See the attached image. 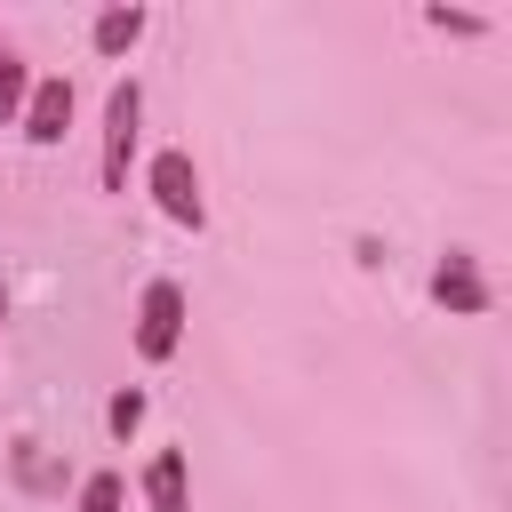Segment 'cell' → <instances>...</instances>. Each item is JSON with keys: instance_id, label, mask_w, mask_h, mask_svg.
Wrapping results in <instances>:
<instances>
[{"instance_id": "1", "label": "cell", "mask_w": 512, "mask_h": 512, "mask_svg": "<svg viewBox=\"0 0 512 512\" xmlns=\"http://www.w3.org/2000/svg\"><path fill=\"white\" fill-rule=\"evenodd\" d=\"M136 120H144V88H136V80H120V88L104 96V152H96V176H104V192H120V184H128Z\"/></svg>"}, {"instance_id": "2", "label": "cell", "mask_w": 512, "mask_h": 512, "mask_svg": "<svg viewBox=\"0 0 512 512\" xmlns=\"http://www.w3.org/2000/svg\"><path fill=\"white\" fill-rule=\"evenodd\" d=\"M176 344H184V288L176 280H144V296H136V352L168 360Z\"/></svg>"}, {"instance_id": "3", "label": "cell", "mask_w": 512, "mask_h": 512, "mask_svg": "<svg viewBox=\"0 0 512 512\" xmlns=\"http://www.w3.org/2000/svg\"><path fill=\"white\" fill-rule=\"evenodd\" d=\"M152 200H160V216H168V224H192V232L208 224V200H200V168H192L184 152H160V160H152Z\"/></svg>"}, {"instance_id": "4", "label": "cell", "mask_w": 512, "mask_h": 512, "mask_svg": "<svg viewBox=\"0 0 512 512\" xmlns=\"http://www.w3.org/2000/svg\"><path fill=\"white\" fill-rule=\"evenodd\" d=\"M16 128H24L32 144H56V136L72 128V80H40V88L24 96V112H16Z\"/></svg>"}, {"instance_id": "5", "label": "cell", "mask_w": 512, "mask_h": 512, "mask_svg": "<svg viewBox=\"0 0 512 512\" xmlns=\"http://www.w3.org/2000/svg\"><path fill=\"white\" fill-rule=\"evenodd\" d=\"M432 296H440L448 312H488V280H480V256L448 248V256H440V272H432Z\"/></svg>"}, {"instance_id": "6", "label": "cell", "mask_w": 512, "mask_h": 512, "mask_svg": "<svg viewBox=\"0 0 512 512\" xmlns=\"http://www.w3.org/2000/svg\"><path fill=\"white\" fill-rule=\"evenodd\" d=\"M144 496H152V512H192V504H184V456H176V448H160V456L144 464Z\"/></svg>"}, {"instance_id": "7", "label": "cell", "mask_w": 512, "mask_h": 512, "mask_svg": "<svg viewBox=\"0 0 512 512\" xmlns=\"http://www.w3.org/2000/svg\"><path fill=\"white\" fill-rule=\"evenodd\" d=\"M144 40V8H104L96 16V56H128Z\"/></svg>"}, {"instance_id": "8", "label": "cell", "mask_w": 512, "mask_h": 512, "mask_svg": "<svg viewBox=\"0 0 512 512\" xmlns=\"http://www.w3.org/2000/svg\"><path fill=\"white\" fill-rule=\"evenodd\" d=\"M24 96H32V72H24V56H16V48H0V128H16Z\"/></svg>"}, {"instance_id": "9", "label": "cell", "mask_w": 512, "mask_h": 512, "mask_svg": "<svg viewBox=\"0 0 512 512\" xmlns=\"http://www.w3.org/2000/svg\"><path fill=\"white\" fill-rule=\"evenodd\" d=\"M120 496H128V488H120V472H88V488H80V504H72V512H120Z\"/></svg>"}, {"instance_id": "10", "label": "cell", "mask_w": 512, "mask_h": 512, "mask_svg": "<svg viewBox=\"0 0 512 512\" xmlns=\"http://www.w3.org/2000/svg\"><path fill=\"white\" fill-rule=\"evenodd\" d=\"M104 416H112V432H136V424H144V392H112Z\"/></svg>"}, {"instance_id": "11", "label": "cell", "mask_w": 512, "mask_h": 512, "mask_svg": "<svg viewBox=\"0 0 512 512\" xmlns=\"http://www.w3.org/2000/svg\"><path fill=\"white\" fill-rule=\"evenodd\" d=\"M0 320H8V288H0Z\"/></svg>"}]
</instances>
